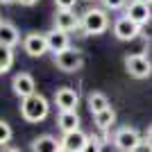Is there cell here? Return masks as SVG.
Segmentation results:
<instances>
[{"instance_id":"8fae6325","label":"cell","mask_w":152,"mask_h":152,"mask_svg":"<svg viewBox=\"0 0 152 152\" xmlns=\"http://www.w3.org/2000/svg\"><path fill=\"white\" fill-rule=\"evenodd\" d=\"M45 39H48V52H52V55L66 50L70 45V32L59 30V27H52L50 32H45Z\"/></svg>"},{"instance_id":"4316f807","label":"cell","mask_w":152,"mask_h":152,"mask_svg":"<svg viewBox=\"0 0 152 152\" xmlns=\"http://www.w3.org/2000/svg\"><path fill=\"white\" fill-rule=\"evenodd\" d=\"M89 2H93V0H89Z\"/></svg>"},{"instance_id":"5bb4252c","label":"cell","mask_w":152,"mask_h":152,"mask_svg":"<svg viewBox=\"0 0 152 152\" xmlns=\"http://www.w3.org/2000/svg\"><path fill=\"white\" fill-rule=\"evenodd\" d=\"M116 123V109L109 104V107L100 109V111H95L93 114V125L100 129V132H109Z\"/></svg>"},{"instance_id":"6da1fadb","label":"cell","mask_w":152,"mask_h":152,"mask_svg":"<svg viewBox=\"0 0 152 152\" xmlns=\"http://www.w3.org/2000/svg\"><path fill=\"white\" fill-rule=\"evenodd\" d=\"M80 30L84 32V37H98L109 30V14L104 7H89L80 14Z\"/></svg>"},{"instance_id":"277c9868","label":"cell","mask_w":152,"mask_h":152,"mask_svg":"<svg viewBox=\"0 0 152 152\" xmlns=\"http://www.w3.org/2000/svg\"><path fill=\"white\" fill-rule=\"evenodd\" d=\"M123 64H125V70L129 73V77H134V80H148V77L152 75V61L143 52L127 55V57L123 59Z\"/></svg>"},{"instance_id":"d6986e66","label":"cell","mask_w":152,"mask_h":152,"mask_svg":"<svg viewBox=\"0 0 152 152\" xmlns=\"http://www.w3.org/2000/svg\"><path fill=\"white\" fill-rule=\"evenodd\" d=\"M12 66H14V48L0 43V75H5Z\"/></svg>"},{"instance_id":"7c38bea8","label":"cell","mask_w":152,"mask_h":152,"mask_svg":"<svg viewBox=\"0 0 152 152\" xmlns=\"http://www.w3.org/2000/svg\"><path fill=\"white\" fill-rule=\"evenodd\" d=\"M12 91L18 98H27V95H32L37 91V82H34V77L30 73H16L12 80Z\"/></svg>"},{"instance_id":"3957f363","label":"cell","mask_w":152,"mask_h":152,"mask_svg":"<svg viewBox=\"0 0 152 152\" xmlns=\"http://www.w3.org/2000/svg\"><path fill=\"white\" fill-rule=\"evenodd\" d=\"M111 143H114L116 150H121V152H134L141 148L143 136L139 134V129H134L129 125H123L111 134Z\"/></svg>"},{"instance_id":"5b68a950","label":"cell","mask_w":152,"mask_h":152,"mask_svg":"<svg viewBox=\"0 0 152 152\" xmlns=\"http://www.w3.org/2000/svg\"><path fill=\"white\" fill-rule=\"evenodd\" d=\"M55 66H57L61 73H77V70H82V66H84L82 50L68 45L66 50H61V52L55 55Z\"/></svg>"},{"instance_id":"8992f818","label":"cell","mask_w":152,"mask_h":152,"mask_svg":"<svg viewBox=\"0 0 152 152\" xmlns=\"http://www.w3.org/2000/svg\"><path fill=\"white\" fill-rule=\"evenodd\" d=\"M111 30H114V37L118 39V41H134V39L141 34V25L134 23L129 16H118V18L114 20Z\"/></svg>"},{"instance_id":"30bf717a","label":"cell","mask_w":152,"mask_h":152,"mask_svg":"<svg viewBox=\"0 0 152 152\" xmlns=\"http://www.w3.org/2000/svg\"><path fill=\"white\" fill-rule=\"evenodd\" d=\"M125 16H129L134 23H139V25L143 27L148 20L152 18V7H150V2H139V0H129V2L125 5Z\"/></svg>"},{"instance_id":"2e32d148","label":"cell","mask_w":152,"mask_h":152,"mask_svg":"<svg viewBox=\"0 0 152 152\" xmlns=\"http://www.w3.org/2000/svg\"><path fill=\"white\" fill-rule=\"evenodd\" d=\"M80 114H77V109H68V111H59L57 116V127L61 132H70V129H77L80 127Z\"/></svg>"},{"instance_id":"7402d4cb","label":"cell","mask_w":152,"mask_h":152,"mask_svg":"<svg viewBox=\"0 0 152 152\" xmlns=\"http://www.w3.org/2000/svg\"><path fill=\"white\" fill-rule=\"evenodd\" d=\"M77 0H55V7L57 9H75Z\"/></svg>"},{"instance_id":"cb8c5ba5","label":"cell","mask_w":152,"mask_h":152,"mask_svg":"<svg viewBox=\"0 0 152 152\" xmlns=\"http://www.w3.org/2000/svg\"><path fill=\"white\" fill-rule=\"evenodd\" d=\"M16 2H18V5H23V7H34L39 0H16Z\"/></svg>"},{"instance_id":"484cf974","label":"cell","mask_w":152,"mask_h":152,"mask_svg":"<svg viewBox=\"0 0 152 152\" xmlns=\"http://www.w3.org/2000/svg\"><path fill=\"white\" fill-rule=\"evenodd\" d=\"M139 2H150V5H152V0H139Z\"/></svg>"},{"instance_id":"44dd1931","label":"cell","mask_w":152,"mask_h":152,"mask_svg":"<svg viewBox=\"0 0 152 152\" xmlns=\"http://www.w3.org/2000/svg\"><path fill=\"white\" fill-rule=\"evenodd\" d=\"M100 2L107 12H118V9H123L127 5V0H100Z\"/></svg>"},{"instance_id":"52a82bcc","label":"cell","mask_w":152,"mask_h":152,"mask_svg":"<svg viewBox=\"0 0 152 152\" xmlns=\"http://www.w3.org/2000/svg\"><path fill=\"white\" fill-rule=\"evenodd\" d=\"M23 50L30 57H43L48 52V39L45 32H30L23 37Z\"/></svg>"},{"instance_id":"ac0fdd59","label":"cell","mask_w":152,"mask_h":152,"mask_svg":"<svg viewBox=\"0 0 152 152\" xmlns=\"http://www.w3.org/2000/svg\"><path fill=\"white\" fill-rule=\"evenodd\" d=\"M86 104H89L91 114H95V111H100V109L109 107V98L102 93V91H91L89 98H86Z\"/></svg>"},{"instance_id":"d4e9b609","label":"cell","mask_w":152,"mask_h":152,"mask_svg":"<svg viewBox=\"0 0 152 152\" xmlns=\"http://www.w3.org/2000/svg\"><path fill=\"white\" fill-rule=\"evenodd\" d=\"M2 5H12V2H16V0H0Z\"/></svg>"},{"instance_id":"603a6c76","label":"cell","mask_w":152,"mask_h":152,"mask_svg":"<svg viewBox=\"0 0 152 152\" xmlns=\"http://www.w3.org/2000/svg\"><path fill=\"white\" fill-rule=\"evenodd\" d=\"M143 143L148 145V150H152V127L145 132V136H143Z\"/></svg>"},{"instance_id":"ba28073f","label":"cell","mask_w":152,"mask_h":152,"mask_svg":"<svg viewBox=\"0 0 152 152\" xmlns=\"http://www.w3.org/2000/svg\"><path fill=\"white\" fill-rule=\"evenodd\" d=\"M64 152H84L86 150V143H89V134H84L80 127L77 129H70V132H64V136L59 139Z\"/></svg>"},{"instance_id":"4fadbf2b","label":"cell","mask_w":152,"mask_h":152,"mask_svg":"<svg viewBox=\"0 0 152 152\" xmlns=\"http://www.w3.org/2000/svg\"><path fill=\"white\" fill-rule=\"evenodd\" d=\"M80 14H75V9H57L55 14V27L66 32H75L80 30Z\"/></svg>"},{"instance_id":"9a60e30c","label":"cell","mask_w":152,"mask_h":152,"mask_svg":"<svg viewBox=\"0 0 152 152\" xmlns=\"http://www.w3.org/2000/svg\"><path fill=\"white\" fill-rule=\"evenodd\" d=\"M0 43L9 45V48H16L20 43V32L18 27L9 23V20H0Z\"/></svg>"},{"instance_id":"7a4b0ae2","label":"cell","mask_w":152,"mask_h":152,"mask_svg":"<svg viewBox=\"0 0 152 152\" xmlns=\"http://www.w3.org/2000/svg\"><path fill=\"white\" fill-rule=\"evenodd\" d=\"M48 114H50V102L45 100L41 93L34 91L27 98H20V116H23V121L41 123L48 118Z\"/></svg>"},{"instance_id":"e0dca14e","label":"cell","mask_w":152,"mask_h":152,"mask_svg":"<svg viewBox=\"0 0 152 152\" xmlns=\"http://www.w3.org/2000/svg\"><path fill=\"white\" fill-rule=\"evenodd\" d=\"M32 150L34 152H59L61 150V143L52 134H43V136L32 141Z\"/></svg>"},{"instance_id":"ffe728a7","label":"cell","mask_w":152,"mask_h":152,"mask_svg":"<svg viewBox=\"0 0 152 152\" xmlns=\"http://www.w3.org/2000/svg\"><path fill=\"white\" fill-rule=\"evenodd\" d=\"M12 136H14V129H12V125L7 121H2L0 118V148H5L9 141H12Z\"/></svg>"},{"instance_id":"9c48e42d","label":"cell","mask_w":152,"mask_h":152,"mask_svg":"<svg viewBox=\"0 0 152 152\" xmlns=\"http://www.w3.org/2000/svg\"><path fill=\"white\" fill-rule=\"evenodd\" d=\"M80 104V93L73 86H59L55 91V107L59 111H68V109H77Z\"/></svg>"}]
</instances>
